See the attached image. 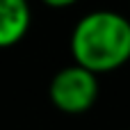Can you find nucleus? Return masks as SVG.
Returning a JSON list of instances; mask_svg holds the SVG:
<instances>
[{
  "mask_svg": "<svg viewBox=\"0 0 130 130\" xmlns=\"http://www.w3.org/2000/svg\"><path fill=\"white\" fill-rule=\"evenodd\" d=\"M32 23V9L27 0H0V48L21 43Z\"/></svg>",
  "mask_w": 130,
  "mask_h": 130,
  "instance_id": "3",
  "label": "nucleus"
},
{
  "mask_svg": "<svg viewBox=\"0 0 130 130\" xmlns=\"http://www.w3.org/2000/svg\"><path fill=\"white\" fill-rule=\"evenodd\" d=\"M98 73L78 62L59 69L48 85L50 103L64 114H82L91 110L98 98Z\"/></svg>",
  "mask_w": 130,
  "mask_h": 130,
  "instance_id": "2",
  "label": "nucleus"
},
{
  "mask_svg": "<svg viewBox=\"0 0 130 130\" xmlns=\"http://www.w3.org/2000/svg\"><path fill=\"white\" fill-rule=\"evenodd\" d=\"M46 7H53V9H64V7H71L75 5L78 0H41Z\"/></svg>",
  "mask_w": 130,
  "mask_h": 130,
  "instance_id": "4",
  "label": "nucleus"
},
{
  "mask_svg": "<svg viewBox=\"0 0 130 130\" xmlns=\"http://www.w3.org/2000/svg\"><path fill=\"white\" fill-rule=\"evenodd\" d=\"M73 62L94 73H110L130 62V18L112 9L85 14L71 32Z\"/></svg>",
  "mask_w": 130,
  "mask_h": 130,
  "instance_id": "1",
  "label": "nucleus"
}]
</instances>
